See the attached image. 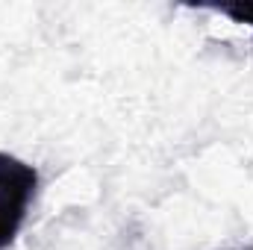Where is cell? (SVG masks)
<instances>
[{"label": "cell", "mask_w": 253, "mask_h": 250, "mask_svg": "<svg viewBox=\"0 0 253 250\" xmlns=\"http://www.w3.org/2000/svg\"><path fill=\"white\" fill-rule=\"evenodd\" d=\"M224 15H230L236 24H251L253 27V0L248 3H230V6H221Z\"/></svg>", "instance_id": "7a4b0ae2"}, {"label": "cell", "mask_w": 253, "mask_h": 250, "mask_svg": "<svg viewBox=\"0 0 253 250\" xmlns=\"http://www.w3.org/2000/svg\"><path fill=\"white\" fill-rule=\"evenodd\" d=\"M39 188V171L18 156L0 153V250L9 248L27 221V209Z\"/></svg>", "instance_id": "6da1fadb"}]
</instances>
